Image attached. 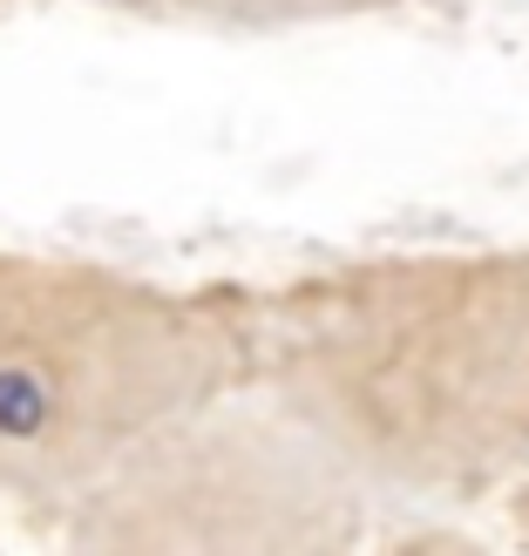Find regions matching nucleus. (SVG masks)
<instances>
[{
  "label": "nucleus",
  "mask_w": 529,
  "mask_h": 556,
  "mask_svg": "<svg viewBox=\"0 0 529 556\" xmlns=\"http://www.w3.org/2000/svg\"><path fill=\"white\" fill-rule=\"evenodd\" d=\"M48 536L89 556H332L374 536V495L252 387L156 434Z\"/></svg>",
  "instance_id": "3"
},
{
  "label": "nucleus",
  "mask_w": 529,
  "mask_h": 556,
  "mask_svg": "<svg viewBox=\"0 0 529 556\" xmlns=\"http://www.w3.org/2000/svg\"><path fill=\"white\" fill-rule=\"evenodd\" d=\"M171 21H198L217 35H299V27H347V21H380L421 0H143Z\"/></svg>",
  "instance_id": "4"
},
{
  "label": "nucleus",
  "mask_w": 529,
  "mask_h": 556,
  "mask_svg": "<svg viewBox=\"0 0 529 556\" xmlns=\"http://www.w3.org/2000/svg\"><path fill=\"white\" fill-rule=\"evenodd\" d=\"M259 305V394L374 503L476 509L529 476V238L332 258Z\"/></svg>",
  "instance_id": "1"
},
{
  "label": "nucleus",
  "mask_w": 529,
  "mask_h": 556,
  "mask_svg": "<svg viewBox=\"0 0 529 556\" xmlns=\"http://www.w3.org/2000/svg\"><path fill=\"white\" fill-rule=\"evenodd\" d=\"M259 286L0 252V503L54 530L156 434L259 387Z\"/></svg>",
  "instance_id": "2"
}]
</instances>
